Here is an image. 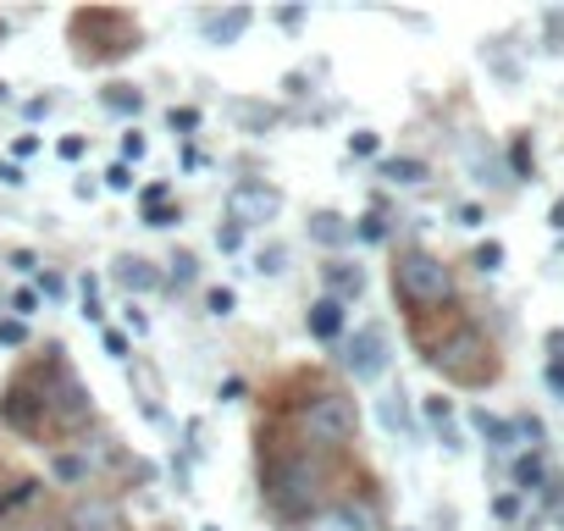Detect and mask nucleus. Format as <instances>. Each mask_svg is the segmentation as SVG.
<instances>
[{"label":"nucleus","mask_w":564,"mask_h":531,"mask_svg":"<svg viewBox=\"0 0 564 531\" xmlns=\"http://www.w3.org/2000/svg\"><path fill=\"white\" fill-rule=\"evenodd\" d=\"M260 498L276 520H311L322 509V459L294 448H276L260 465Z\"/></svg>","instance_id":"nucleus-1"},{"label":"nucleus","mask_w":564,"mask_h":531,"mask_svg":"<svg viewBox=\"0 0 564 531\" xmlns=\"http://www.w3.org/2000/svg\"><path fill=\"white\" fill-rule=\"evenodd\" d=\"M294 432H300V448L305 454H344L355 437H360V404L338 388H322L311 399H300L294 410Z\"/></svg>","instance_id":"nucleus-2"},{"label":"nucleus","mask_w":564,"mask_h":531,"mask_svg":"<svg viewBox=\"0 0 564 531\" xmlns=\"http://www.w3.org/2000/svg\"><path fill=\"white\" fill-rule=\"evenodd\" d=\"M388 283H393V300L410 316H432V311H443L454 300V266L443 254H432V249H399Z\"/></svg>","instance_id":"nucleus-3"},{"label":"nucleus","mask_w":564,"mask_h":531,"mask_svg":"<svg viewBox=\"0 0 564 531\" xmlns=\"http://www.w3.org/2000/svg\"><path fill=\"white\" fill-rule=\"evenodd\" d=\"M426 366H432L437 377L459 382V388H481V382L498 377L492 344H487L481 327H470V322H454L443 338H432V344H426Z\"/></svg>","instance_id":"nucleus-4"},{"label":"nucleus","mask_w":564,"mask_h":531,"mask_svg":"<svg viewBox=\"0 0 564 531\" xmlns=\"http://www.w3.org/2000/svg\"><path fill=\"white\" fill-rule=\"evenodd\" d=\"M45 377V410H51V432H84L89 415H95V393L84 388V377L62 360V349H51V366L40 371Z\"/></svg>","instance_id":"nucleus-5"},{"label":"nucleus","mask_w":564,"mask_h":531,"mask_svg":"<svg viewBox=\"0 0 564 531\" xmlns=\"http://www.w3.org/2000/svg\"><path fill=\"white\" fill-rule=\"evenodd\" d=\"M0 426H12V432H23V437H45V432H51L40 366H34V371H18L7 388H0Z\"/></svg>","instance_id":"nucleus-6"},{"label":"nucleus","mask_w":564,"mask_h":531,"mask_svg":"<svg viewBox=\"0 0 564 531\" xmlns=\"http://www.w3.org/2000/svg\"><path fill=\"white\" fill-rule=\"evenodd\" d=\"M338 366H344L355 382H382L388 366H393V355H388V327L366 322V327L344 333V355H338Z\"/></svg>","instance_id":"nucleus-7"},{"label":"nucleus","mask_w":564,"mask_h":531,"mask_svg":"<svg viewBox=\"0 0 564 531\" xmlns=\"http://www.w3.org/2000/svg\"><path fill=\"white\" fill-rule=\"evenodd\" d=\"M276 216H282V188H276V183L249 177V183H232V188H227V221H232L238 232L265 227V221H276Z\"/></svg>","instance_id":"nucleus-8"},{"label":"nucleus","mask_w":564,"mask_h":531,"mask_svg":"<svg viewBox=\"0 0 564 531\" xmlns=\"http://www.w3.org/2000/svg\"><path fill=\"white\" fill-rule=\"evenodd\" d=\"M305 333H311L316 344H344V333H349V305L333 300V294L311 300V311H305Z\"/></svg>","instance_id":"nucleus-9"},{"label":"nucleus","mask_w":564,"mask_h":531,"mask_svg":"<svg viewBox=\"0 0 564 531\" xmlns=\"http://www.w3.org/2000/svg\"><path fill=\"white\" fill-rule=\"evenodd\" d=\"M67 531H128V514L111 498H78L67 509Z\"/></svg>","instance_id":"nucleus-10"},{"label":"nucleus","mask_w":564,"mask_h":531,"mask_svg":"<svg viewBox=\"0 0 564 531\" xmlns=\"http://www.w3.org/2000/svg\"><path fill=\"white\" fill-rule=\"evenodd\" d=\"M305 531H377V514L355 509V503H327L305 520Z\"/></svg>","instance_id":"nucleus-11"},{"label":"nucleus","mask_w":564,"mask_h":531,"mask_svg":"<svg viewBox=\"0 0 564 531\" xmlns=\"http://www.w3.org/2000/svg\"><path fill=\"white\" fill-rule=\"evenodd\" d=\"M111 278H117L128 294H155V289H166V272H155V266H150L144 254H117Z\"/></svg>","instance_id":"nucleus-12"},{"label":"nucleus","mask_w":564,"mask_h":531,"mask_svg":"<svg viewBox=\"0 0 564 531\" xmlns=\"http://www.w3.org/2000/svg\"><path fill=\"white\" fill-rule=\"evenodd\" d=\"M322 278H327V294H333V300H344V305H355V300L366 294V266L333 260V266H322Z\"/></svg>","instance_id":"nucleus-13"},{"label":"nucleus","mask_w":564,"mask_h":531,"mask_svg":"<svg viewBox=\"0 0 564 531\" xmlns=\"http://www.w3.org/2000/svg\"><path fill=\"white\" fill-rule=\"evenodd\" d=\"M311 238L322 249H344V243H355V221H344L338 210H316L311 216Z\"/></svg>","instance_id":"nucleus-14"},{"label":"nucleus","mask_w":564,"mask_h":531,"mask_svg":"<svg viewBox=\"0 0 564 531\" xmlns=\"http://www.w3.org/2000/svg\"><path fill=\"white\" fill-rule=\"evenodd\" d=\"M51 476L62 481V487H89V476H95V459H89V443H84V454H51Z\"/></svg>","instance_id":"nucleus-15"},{"label":"nucleus","mask_w":564,"mask_h":531,"mask_svg":"<svg viewBox=\"0 0 564 531\" xmlns=\"http://www.w3.org/2000/svg\"><path fill=\"white\" fill-rule=\"evenodd\" d=\"M249 23H254V12H249V7H232L227 18H205V40H210V45H232V40H243Z\"/></svg>","instance_id":"nucleus-16"},{"label":"nucleus","mask_w":564,"mask_h":531,"mask_svg":"<svg viewBox=\"0 0 564 531\" xmlns=\"http://www.w3.org/2000/svg\"><path fill=\"white\" fill-rule=\"evenodd\" d=\"M377 172H382L393 188H415V183H426V161H415V155H388Z\"/></svg>","instance_id":"nucleus-17"},{"label":"nucleus","mask_w":564,"mask_h":531,"mask_svg":"<svg viewBox=\"0 0 564 531\" xmlns=\"http://www.w3.org/2000/svg\"><path fill=\"white\" fill-rule=\"evenodd\" d=\"M377 415H382V426H388L393 437H410V432H415V421H410V404H404V393H382V399H377Z\"/></svg>","instance_id":"nucleus-18"},{"label":"nucleus","mask_w":564,"mask_h":531,"mask_svg":"<svg viewBox=\"0 0 564 531\" xmlns=\"http://www.w3.org/2000/svg\"><path fill=\"white\" fill-rule=\"evenodd\" d=\"M470 426H476L498 454H503V448H514V437H520V432H514V421H498V415H487V410H470Z\"/></svg>","instance_id":"nucleus-19"},{"label":"nucleus","mask_w":564,"mask_h":531,"mask_svg":"<svg viewBox=\"0 0 564 531\" xmlns=\"http://www.w3.org/2000/svg\"><path fill=\"white\" fill-rule=\"evenodd\" d=\"M100 106H106V111H122V117H128V111L139 117V111H144V95H139V89H128V84H111V89L100 95Z\"/></svg>","instance_id":"nucleus-20"},{"label":"nucleus","mask_w":564,"mask_h":531,"mask_svg":"<svg viewBox=\"0 0 564 531\" xmlns=\"http://www.w3.org/2000/svg\"><path fill=\"white\" fill-rule=\"evenodd\" d=\"M426 421L443 432V443H448V448H459V443H454V404H448L443 393H437V399H426Z\"/></svg>","instance_id":"nucleus-21"},{"label":"nucleus","mask_w":564,"mask_h":531,"mask_svg":"<svg viewBox=\"0 0 564 531\" xmlns=\"http://www.w3.org/2000/svg\"><path fill=\"white\" fill-rule=\"evenodd\" d=\"M254 272H260V278H282V272H289V249H282V243L260 249V254H254Z\"/></svg>","instance_id":"nucleus-22"},{"label":"nucleus","mask_w":564,"mask_h":531,"mask_svg":"<svg viewBox=\"0 0 564 531\" xmlns=\"http://www.w3.org/2000/svg\"><path fill=\"white\" fill-rule=\"evenodd\" d=\"M514 487H520V492H536V487H542V459H536V454H520V459H514Z\"/></svg>","instance_id":"nucleus-23"},{"label":"nucleus","mask_w":564,"mask_h":531,"mask_svg":"<svg viewBox=\"0 0 564 531\" xmlns=\"http://www.w3.org/2000/svg\"><path fill=\"white\" fill-rule=\"evenodd\" d=\"M194 278H199V260H194L188 249H177V254H172V272H166V283H172V289H183V283H194Z\"/></svg>","instance_id":"nucleus-24"},{"label":"nucleus","mask_w":564,"mask_h":531,"mask_svg":"<svg viewBox=\"0 0 564 531\" xmlns=\"http://www.w3.org/2000/svg\"><path fill=\"white\" fill-rule=\"evenodd\" d=\"M470 266H476V272H487V278H492V272H498V266H503V243H492V238H487V243H476V254H470Z\"/></svg>","instance_id":"nucleus-25"},{"label":"nucleus","mask_w":564,"mask_h":531,"mask_svg":"<svg viewBox=\"0 0 564 531\" xmlns=\"http://www.w3.org/2000/svg\"><path fill=\"white\" fill-rule=\"evenodd\" d=\"M205 311H210L216 322H227V316L238 311V294H232V289H210V294H205Z\"/></svg>","instance_id":"nucleus-26"},{"label":"nucleus","mask_w":564,"mask_h":531,"mask_svg":"<svg viewBox=\"0 0 564 531\" xmlns=\"http://www.w3.org/2000/svg\"><path fill=\"white\" fill-rule=\"evenodd\" d=\"M23 344H29V322L7 316V322H0V349H23Z\"/></svg>","instance_id":"nucleus-27"},{"label":"nucleus","mask_w":564,"mask_h":531,"mask_svg":"<svg viewBox=\"0 0 564 531\" xmlns=\"http://www.w3.org/2000/svg\"><path fill=\"white\" fill-rule=\"evenodd\" d=\"M355 238H366V243H382V238H388L382 216H377V210H371V216H360V221H355Z\"/></svg>","instance_id":"nucleus-28"},{"label":"nucleus","mask_w":564,"mask_h":531,"mask_svg":"<svg viewBox=\"0 0 564 531\" xmlns=\"http://www.w3.org/2000/svg\"><path fill=\"white\" fill-rule=\"evenodd\" d=\"M12 316H18V322L40 316V294H34V289H18V294H12Z\"/></svg>","instance_id":"nucleus-29"},{"label":"nucleus","mask_w":564,"mask_h":531,"mask_svg":"<svg viewBox=\"0 0 564 531\" xmlns=\"http://www.w3.org/2000/svg\"><path fill=\"white\" fill-rule=\"evenodd\" d=\"M144 150H150V139H144L139 128H128V133H122V161H144Z\"/></svg>","instance_id":"nucleus-30"},{"label":"nucleus","mask_w":564,"mask_h":531,"mask_svg":"<svg viewBox=\"0 0 564 531\" xmlns=\"http://www.w3.org/2000/svg\"><path fill=\"white\" fill-rule=\"evenodd\" d=\"M84 322H106V311H100V289H95V278H84Z\"/></svg>","instance_id":"nucleus-31"},{"label":"nucleus","mask_w":564,"mask_h":531,"mask_svg":"<svg viewBox=\"0 0 564 531\" xmlns=\"http://www.w3.org/2000/svg\"><path fill=\"white\" fill-rule=\"evenodd\" d=\"M166 122H172L177 133H194V128H199V111H194V106H172V117H166Z\"/></svg>","instance_id":"nucleus-32"},{"label":"nucleus","mask_w":564,"mask_h":531,"mask_svg":"<svg viewBox=\"0 0 564 531\" xmlns=\"http://www.w3.org/2000/svg\"><path fill=\"white\" fill-rule=\"evenodd\" d=\"M377 144H382V139H377L371 128H360V133H349V155H377Z\"/></svg>","instance_id":"nucleus-33"},{"label":"nucleus","mask_w":564,"mask_h":531,"mask_svg":"<svg viewBox=\"0 0 564 531\" xmlns=\"http://www.w3.org/2000/svg\"><path fill=\"white\" fill-rule=\"evenodd\" d=\"M509 155H514V177L525 183V177H531V144H525V139H514V150H509Z\"/></svg>","instance_id":"nucleus-34"},{"label":"nucleus","mask_w":564,"mask_h":531,"mask_svg":"<svg viewBox=\"0 0 564 531\" xmlns=\"http://www.w3.org/2000/svg\"><path fill=\"white\" fill-rule=\"evenodd\" d=\"M144 221H150V227H172V221H183V205H177V210H166V205H150V210H144Z\"/></svg>","instance_id":"nucleus-35"},{"label":"nucleus","mask_w":564,"mask_h":531,"mask_svg":"<svg viewBox=\"0 0 564 531\" xmlns=\"http://www.w3.org/2000/svg\"><path fill=\"white\" fill-rule=\"evenodd\" d=\"M106 183H111L117 194H122V188H133V172H128V161H117V166L106 172Z\"/></svg>","instance_id":"nucleus-36"},{"label":"nucleus","mask_w":564,"mask_h":531,"mask_svg":"<svg viewBox=\"0 0 564 531\" xmlns=\"http://www.w3.org/2000/svg\"><path fill=\"white\" fill-rule=\"evenodd\" d=\"M7 260L18 266V272H40V254H34V249H12Z\"/></svg>","instance_id":"nucleus-37"},{"label":"nucleus","mask_w":564,"mask_h":531,"mask_svg":"<svg viewBox=\"0 0 564 531\" xmlns=\"http://www.w3.org/2000/svg\"><path fill=\"white\" fill-rule=\"evenodd\" d=\"M0 183H7V188H23L29 177H23V166H18V161H0Z\"/></svg>","instance_id":"nucleus-38"},{"label":"nucleus","mask_w":564,"mask_h":531,"mask_svg":"<svg viewBox=\"0 0 564 531\" xmlns=\"http://www.w3.org/2000/svg\"><path fill=\"white\" fill-rule=\"evenodd\" d=\"M238 243H243V232H238L232 221H227V227H216V249H238Z\"/></svg>","instance_id":"nucleus-39"},{"label":"nucleus","mask_w":564,"mask_h":531,"mask_svg":"<svg viewBox=\"0 0 564 531\" xmlns=\"http://www.w3.org/2000/svg\"><path fill=\"white\" fill-rule=\"evenodd\" d=\"M40 289H45V300H62V294H67V283H62L56 272H40Z\"/></svg>","instance_id":"nucleus-40"},{"label":"nucleus","mask_w":564,"mask_h":531,"mask_svg":"<svg viewBox=\"0 0 564 531\" xmlns=\"http://www.w3.org/2000/svg\"><path fill=\"white\" fill-rule=\"evenodd\" d=\"M492 514H498V520H514V514H520V498H498Z\"/></svg>","instance_id":"nucleus-41"},{"label":"nucleus","mask_w":564,"mask_h":531,"mask_svg":"<svg viewBox=\"0 0 564 531\" xmlns=\"http://www.w3.org/2000/svg\"><path fill=\"white\" fill-rule=\"evenodd\" d=\"M106 355H117V360H122V355H128V338H122V333H106Z\"/></svg>","instance_id":"nucleus-42"},{"label":"nucleus","mask_w":564,"mask_h":531,"mask_svg":"<svg viewBox=\"0 0 564 531\" xmlns=\"http://www.w3.org/2000/svg\"><path fill=\"white\" fill-rule=\"evenodd\" d=\"M62 155H67V161H78V155H84V139H78V133H73V139H62Z\"/></svg>","instance_id":"nucleus-43"},{"label":"nucleus","mask_w":564,"mask_h":531,"mask_svg":"<svg viewBox=\"0 0 564 531\" xmlns=\"http://www.w3.org/2000/svg\"><path fill=\"white\" fill-rule=\"evenodd\" d=\"M459 221L465 227H481V205H459Z\"/></svg>","instance_id":"nucleus-44"},{"label":"nucleus","mask_w":564,"mask_h":531,"mask_svg":"<svg viewBox=\"0 0 564 531\" xmlns=\"http://www.w3.org/2000/svg\"><path fill=\"white\" fill-rule=\"evenodd\" d=\"M547 388H553V393L564 399V366H547Z\"/></svg>","instance_id":"nucleus-45"},{"label":"nucleus","mask_w":564,"mask_h":531,"mask_svg":"<svg viewBox=\"0 0 564 531\" xmlns=\"http://www.w3.org/2000/svg\"><path fill=\"white\" fill-rule=\"evenodd\" d=\"M553 221H558V227H564V199H558V205H553Z\"/></svg>","instance_id":"nucleus-46"},{"label":"nucleus","mask_w":564,"mask_h":531,"mask_svg":"<svg viewBox=\"0 0 564 531\" xmlns=\"http://www.w3.org/2000/svg\"><path fill=\"white\" fill-rule=\"evenodd\" d=\"M0 100H7V84H0Z\"/></svg>","instance_id":"nucleus-47"},{"label":"nucleus","mask_w":564,"mask_h":531,"mask_svg":"<svg viewBox=\"0 0 564 531\" xmlns=\"http://www.w3.org/2000/svg\"><path fill=\"white\" fill-rule=\"evenodd\" d=\"M205 531H216V525H205Z\"/></svg>","instance_id":"nucleus-48"}]
</instances>
